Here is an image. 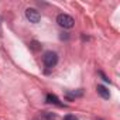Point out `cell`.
<instances>
[{
	"label": "cell",
	"instance_id": "cell-1",
	"mask_svg": "<svg viewBox=\"0 0 120 120\" xmlns=\"http://www.w3.org/2000/svg\"><path fill=\"white\" fill-rule=\"evenodd\" d=\"M42 62L47 68H54L58 62V54L54 51H47L42 56Z\"/></svg>",
	"mask_w": 120,
	"mask_h": 120
},
{
	"label": "cell",
	"instance_id": "cell-2",
	"mask_svg": "<svg viewBox=\"0 0 120 120\" xmlns=\"http://www.w3.org/2000/svg\"><path fill=\"white\" fill-rule=\"evenodd\" d=\"M56 23L61 26L62 28H72L74 24H75V20L69 16V14H58L56 17Z\"/></svg>",
	"mask_w": 120,
	"mask_h": 120
},
{
	"label": "cell",
	"instance_id": "cell-3",
	"mask_svg": "<svg viewBox=\"0 0 120 120\" xmlns=\"http://www.w3.org/2000/svg\"><path fill=\"white\" fill-rule=\"evenodd\" d=\"M26 17L30 20V23H34V24H37V23L41 20V14L38 13V10L31 9V7H28V9L26 10Z\"/></svg>",
	"mask_w": 120,
	"mask_h": 120
},
{
	"label": "cell",
	"instance_id": "cell-4",
	"mask_svg": "<svg viewBox=\"0 0 120 120\" xmlns=\"http://www.w3.org/2000/svg\"><path fill=\"white\" fill-rule=\"evenodd\" d=\"M45 100H47V103H52V105H56V106H59V107H64V106H65L64 103H61V100H59L55 95H52V93H48L47 98H45Z\"/></svg>",
	"mask_w": 120,
	"mask_h": 120
},
{
	"label": "cell",
	"instance_id": "cell-5",
	"mask_svg": "<svg viewBox=\"0 0 120 120\" xmlns=\"http://www.w3.org/2000/svg\"><path fill=\"white\" fill-rule=\"evenodd\" d=\"M96 90H98V93H99L103 99H109V98H110V92H109V89L105 88L103 85H98Z\"/></svg>",
	"mask_w": 120,
	"mask_h": 120
},
{
	"label": "cell",
	"instance_id": "cell-6",
	"mask_svg": "<svg viewBox=\"0 0 120 120\" xmlns=\"http://www.w3.org/2000/svg\"><path fill=\"white\" fill-rule=\"evenodd\" d=\"M82 95H83L82 89H78V90H74V92H67V96H68L69 99H72V98H78V96H82Z\"/></svg>",
	"mask_w": 120,
	"mask_h": 120
},
{
	"label": "cell",
	"instance_id": "cell-7",
	"mask_svg": "<svg viewBox=\"0 0 120 120\" xmlns=\"http://www.w3.org/2000/svg\"><path fill=\"white\" fill-rule=\"evenodd\" d=\"M44 116H45V119H47V120H55V119H56V116H55V114L48 113V112H45V113H44Z\"/></svg>",
	"mask_w": 120,
	"mask_h": 120
},
{
	"label": "cell",
	"instance_id": "cell-8",
	"mask_svg": "<svg viewBox=\"0 0 120 120\" xmlns=\"http://www.w3.org/2000/svg\"><path fill=\"white\" fill-rule=\"evenodd\" d=\"M38 45H40V44H38V42H37V41H33V42H31V45H30V47H31V48H33V49H34V51H37V49H38V48H40V47H38Z\"/></svg>",
	"mask_w": 120,
	"mask_h": 120
},
{
	"label": "cell",
	"instance_id": "cell-9",
	"mask_svg": "<svg viewBox=\"0 0 120 120\" xmlns=\"http://www.w3.org/2000/svg\"><path fill=\"white\" fill-rule=\"evenodd\" d=\"M64 120H78V119H76L74 114H67V116L64 117Z\"/></svg>",
	"mask_w": 120,
	"mask_h": 120
},
{
	"label": "cell",
	"instance_id": "cell-10",
	"mask_svg": "<svg viewBox=\"0 0 120 120\" xmlns=\"http://www.w3.org/2000/svg\"><path fill=\"white\" fill-rule=\"evenodd\" d=\"M99 75H100V76L103 78V81H105V82H110V79H109V78H107V76H106V75H105L103 72H99Z\"/></svg>",
	"mask_w": 120,
	"mask_h": 120
},
{
	"label": "cell",
	"instance_id": "cell-11",
	"mask_svg": "<svg viewBox=\"0 0 120 120\" xmlns=\"http://www.w3.org/2000/svg\"><path fill=\"white\" fill-rule=\"evenodd\" d=\"M98 120H102V119H98Z\"/></svg>",
	"mask_w": 120,
	"mask_h": 120
}]
</instances>
